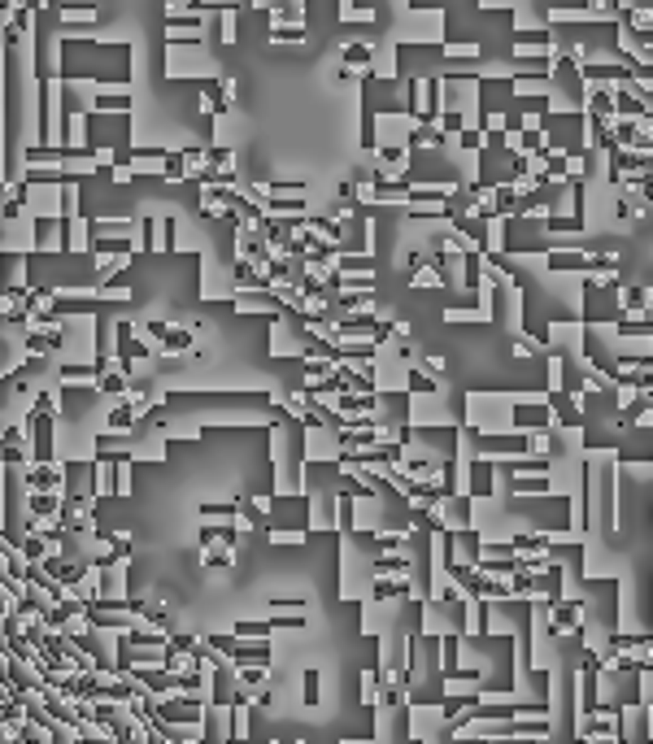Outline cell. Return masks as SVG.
<instances>
[{
  "instance_id": "cell-6",
  "label": "cell",
  "mask_w": 653,
  "mask_h": 744,
  "mask_svg": "<svg viewBox=\"0 0 653 744\" xmlns=\"http://www.w3.org/2000/svg\"><path fill=\"white\" fill-rule=\"evenodd\" d=\"M488 309H449L444 313V323H462V327H470V323H488Z\"/></svg>"
},
{
  "instance_id": "cell-3",
  "label": "cell",
  "mask_w": 653,
  "mask_h": 744,
  "mask_svg": "<svg viewBox=\"0 0 653 744\" xmlns=\"http://www.w3.org/2000/svg\"><path fill=\"white\" fill-rule=\"evenodd\" d=\"M409 288H419V292H431V288H444V270H440L436 262H427V266H419V270H414V279H409Z\"/></svg>"
},
{
  "instance_id": "cell-4",
  "label": "cell",
  "mask_w": 653,
  "mask_h": 744,
  "mask_svg": "<svg viewBox=\"0 0 653 744\" xmlns=\"http://www.w3.org/2000/svg\"><path fill=\"white\" fill-rule=\"evenodd\" d=\"M458 144H462L466 153H484V149L492 144V135H488L484 126H462V131H458Z\"/></svg>"
},
{
  "instance_id": "cell-7",
  "label": "cell",
  "mask_w": 653,
  "mask_h": 744,
  "mask_svg": "<svg viewBox=\"0 0 653 744\" xmlns=\"http://www.w3.org/2000/svg\"><path fill=\"white\" fill-rule=\"evenodd\" d=\"M318 679H323L318 670H305V701L309 705H318Z\"/></svg>"
},
{
  "instance_id": "cell-2",
  "label": "cell",
  "mask_w": 653,
  "mask_h": 744,
  "mask_svg": "<svg viewBox=\"0 0 653 744\" xmlns=\"http://www.w3.org/2000/svg\"><path fill=\"white\" fill-rule=\"evenodd\" d=\"M36 248L40 253H61L65 248V235H61L57 218H36Z\"/></svg>"
},
{
  "instance_id": "cell-5",
  "label": "cell",
  "mask_w": 653,
  "mask_h": 744,
  "mask_svg": "<svg viewBox=\"0 0 653 744\" xmlns=\"http://www.w3.org/2000/svg\"><path fill=\"white\" fill-rule=\"evenodd\" d=\"M87 235H92L87 222L75 214V218H70V231H65V248H70V253H87Z\"/></svg>"
},
{
  "instance_id": "cell-8",
  "label": "cell",
  "mask_w": 653,
  "mask_h": 744,
  "mask_svg": "<svg viewBox=\"0 0 653 744\" xmlns=\"http://www.w3.org/2000/svg\"><path fill=\"white\" fill-rule=\"evenodd\" d=\"M644 313H649V318H653V296H649V309H644Z\"/></svg>"
},
{
  "instance_id": "cell-1",
  "label": "cell",
  "mask_w": 653,
  "mask_h": 744,
  "mask_svg": "<svg viewBox=\"0 0 653 744\" xmlns=\"http://www.w3.org/2000/svg\"><path fill=\"white\" fill-rule=\"evenodd\" d=\"M0 288H9V292H26L31 288L26 253H0Z\"/></svg>"
}]
</instances>
